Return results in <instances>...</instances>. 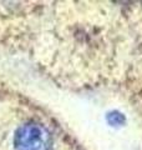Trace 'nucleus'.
<instances>
[{
    "instance_id": "nucleus-1",
    "label": "nucleus",
    "mask_w": 142,
    "mask_h": 150,
    "mask_svg": "<svg viewBox=\"0 0 142 150\" xmlns=\"http://www.w3.org/2000/svg\"><path fill=\"white\" fill-rule=\"evenodd\" d=\"M14 144L16 150H50L51 135L41 124L32 121L19 128Z\"/></svg>"
}]
</instances>
